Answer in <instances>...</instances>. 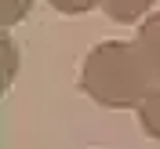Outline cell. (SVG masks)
<instances>
[{"instance_id": "obj_1", "label": "cell", "mask_w": 160, "mask_h": 149, "mask_svg": "<svg viewBox=\"0 0 160 149\" xmlns=\"http://www.w3.org/2000/svg\"><path fill=\"white\" fill-rule=\"evenodd\" d=\"M157 87V73L146 62L138 44H98L91 47L80 69V91H88L106 109H138L146 95Z\"/></svg>"}, {"instance_id": "obj_2", "label": "cell", "mask_w": 160, "mask_h": 149, "mask_svg": "<svg viewBox=\"0 0 160 149\" xmlns=\"http://www.w3.org/2000/svg\"><path fill=\"white\" fill-rule=\"evenodd\" d=\"M138 47L146 55V62L153 66V73L160 77V15H149L138 29Z\"/></svg>"}, {"instance_id": "obj_3", "label": "cell", "mask_w": 160, "mask_h": 149, "mask_svg": "<svg viewBox=\"0 0 160 149\" xmlns=\"http://www.w3.org/2000/svg\"><path fill=\"white\" fill-rule=\"evenodd\" d=\"M138 120H142V131H146L149 138L160 142V84L146 95V102L138 106Z\"/></svg>"}, {"instance_id": "obj_4", "label": "cell", "mask_w": 160, "mask_h": 149, "mask_svg": "<svg viewBox=\"0 0 160 149\" xmlns=\"http://www.w3.org/2000/svg\"><path fill=\"white\" fill-rule=\"evenodd\" d=\"M149 4L153 0H102V11H106L113 22H135Z\"/></svg>"}, {"instance_id": "obj_5", "label": "cell", "mask_w": 160, "mask_h": 149, "mask_svg": "<svg viewBox=\"0 0 160 149\" xmlns=\"http://www.w3.org/2000/svg\"><path fill=\"white\" fill-rule=\"evenodd\" d=\"M33 11V0H0V26L11 29Z\"/></svg>"}, {"instance_id": "obj_6", "label": "cell", "mask_w": 160, "mask_h": 149, "mask_svg": "<svg viewBox=\"0 0 160 149\" xmlns=\"http://www.w3.org/2000/svg\"><path fill=\"white\" fill-rule=\"evenodd\" d=\"M48 4L62 15H88L91 7H102V0H48Z\"/></svg>"}, {"instance_id": "obj_7", "label": "cell", "mask_w": 160, "mask_h": 149, "mask_svg": "<svg viewBox=\"0 0 160 149\" xmlns=\"http://www.w3.org/2000/svg\"><path fill=\"white\" fill-rule=\"evenodd\" d=\"M0 51H4V87L11 84V77H15V69H18V47L11 44V37L0 40Z\"/></svg>"}]
</instances>
